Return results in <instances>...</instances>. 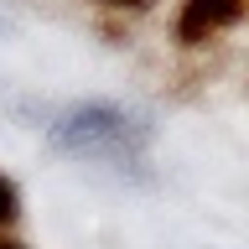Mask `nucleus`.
Here are the masks:
<instances>
[{
    "label": "nucleus",
    "mask_w": 249,
    "mask_h": 249,
    "mask_svg": "<svg viewBox=\"0 0 249 249\" xmlns=\"http://www.w3.org/2000/svg\"><path fill=\"white\" fill-rule=\"evenodd\" d=\"M239 16H244V0H187L182 16H177V36L187 47L213 42L218 31H229Z\"/></svg>",
    "instance_id": "f03ea898"
},
{
    "label": "nucleus",
    "mask_w": 249,
    "mask_h": 249,
    "mask_svg": "<svg viewBox=\"0 0 249 249\" xmlns=\"http://www.w3.org/2000/svg\"><path fill=\"white\" fill-rule=\"evenodd\" d=\"M16 213H21V197H16V187L5 182V177H0V233H5V229L16 223Z\"/></svg>",
    "instance_id": "7ed1b4c3"
},
{
    "label": "nucleus",
    "mask_w": 249,
    "mask_h": 249,
    "mask_svg": "<svg viewBox=\"0 0 249 249\" xmlns=\"http://www.w3.org/2000/svg\"><path fill=\"white\" fill-rule=\"evenodd\" d=\"M47 140L73 161H109V166H145V145H151V124L135 109L109 104V99H83L68 104L57 120L47 124Z\"/></svg>",
    "instance_id": "f257e3e1"
},
{
    "label": "nucleus",
    "mask_w": 249,
    "mask_h": 249,
    "mask_svg": "<svg viewBox=\"0 0 249 249\" xmlns=\"http://www.w3.org/2000/svg\"><path fill=\"white\" fill-rule=\"evenodd\" d=\"M99 5H145V0H99Z\"/></svg>",
    "instance_id": "20e7f679"
},
{
    "label": "nucleus",
    "mask_w": 249,
    "mask_h": 249,
    "mask_svg": "<svg viewBox=\"0 0 249 249\" xmlns=\"http://www.w3.org/2000/svg\"><path fill=\"white\" fill-rule=\"evenodd\" d=\"M0 249H26V244H16V239H5V233H0Z\"/></svg>",
    "instance_id": "39448f33"
}]
</instances>
